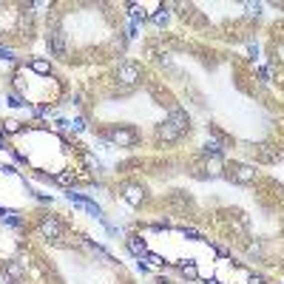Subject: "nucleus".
Instances as JSON below:
<instances>
[{
    "label": "nucleus",
    "mask_w": 284,
    "mask_h": 284,
    "mask_svg": "<svg viewBox=\"0 0 284 284\" xmlns=\"http://www.w3.org/2000/svg\"><path fill=\"white\" fill-rule=\"evenodd\" d=\"M190 128V116L182 111V108H170L168 116L156 125V142H179Z\"/></svg>",
    "instance_id": "1"
},
{
    "label": "nucleus",
    "mask_w": 284,
    "mask_h": 284,
    "mask_svg": "<svg viewBox=\"0 0 284 284\" xmlns=\"http://www.w3.org/2000/svg\"><path fill=\"white\" fill-rule=\"evenodd\" d=\"M102 140L108 145H114V148H134L136 142H140V134L134 131L131 125H111L106 134H102Z\"/></svg>",
    "instance_id": "2"
},
{
    "label": "nucleus",
    "mask_w": 284,
    "mask_h": 284,
    "mask_svg": "<svg viewBox=\"0 0 284 284\" xmlns=\"http://www.w3.org/2000/svg\"><path fill=\"white\" fill-rule=\"evenodd\" d=\"M114 82L120 88H136L142 82V68L134 60H122L114 71Z\"/></svg>",
    "instance_id": "3"
},
{
    "label": "nucleus",
    "mask_w": 284,
    "mask_h": 284,
    "mask_svg": "<svg viewBox=\"0 0 284 284\" xmlns=\"http://www.w3.org/2000/svg\"><path fill=\"white\" fill-rule=\"evenodd\" d=\"M37 230H40L43 239L60 242L62 233H66V228H62V222L57 219V216H52V213H40V219H37Z\"/></svg>",
    "instance_id": "4"
},
{
    "label": "nucleus",
    "mask_w": 284,
    "mask_h": 284,
    "mask_svg": "<svg viewBox=\"0 0 284 284\" xmlns=\"http://www.w3.org/2000/svg\"><path fill=\"white\" fill-rule=\"evenodd\" d=\"M48 48H52V54L54 57H60V60L68 57V40H66V32L60 28L57 20H54V26L48 28Z\"/></svg>",
    "instance_id": "5"
},
{
    "label": "nucleus",
    "mask_w": 284,
    "mask_h": 284,
    "mask_svg": "<svg viewBox=\"0 0 284 284\" xmlns=\"http://www.w3.org/2000/svg\"><path fill=\"white\" fill-rule=\"evenodd\" d=\"M120 194H122V199L131 204V208H142V204L148 202V190L142 185H136V182H122V185H120Z\"/></svg>",
    "instance_id": "6"
},
{
    "label": "nucleus",
    "mask_w": 284,
    "mask_h": 284,
    "mask_svg": "<svg viewBox=\"0 0 284 284\" xmlns=\"http://www.w3.org/2000/svg\"><path fill=\"white\" fill-rule=\"evenodd\" d=\"M224 176L239 185H250V182H256V168L253 165H224Z\"/></svg>",
    "instance_id": "7"
},
{
    "label": "nucleus",
    "mask_w": 284,
    "mask_h": 284,
    "mask_svg": "<svg viewBox=\"0 0 284 284\" xmlns=\"http://www.w3.org/2000/svg\"><path fill=\"white\" fill-rule=\"evenodd\" d=\"M0 273H3L6 284H23V278H26V270H23V264H20L18 258L3 262V264H0Z\"/></svg>",
    "instance_id": "8"
},
{
    "label": "nucleus",
    "mask_w": 284,
    "mask_h": 284,
    "mask_svg": "<svg viewBox=\"0 0 284 284\" xmlns=\"http://www.w3.org/2000/svg\"><path fill=\"white\" fill-rule=\"evenodd\" d=\"M125 248H128V253H131V256L142 258V256H145V253H148V242L142 239L140 233H131V236L125 239Z\"/></svg>",
    "instance_id": "9"
},
{
    "label": "nucleus",
    "mask_w": 284,
    "mask_h": 284,
    "mask_svg": "<svg viewBox=\"0 0 284 284\" xmlns=\"http://www.w3.org/2000/svg\"><path fill=\"white\" fill-rule=\"evenodd\" d=\"M18 34L23 37V40H32L34 37V26H32V12L23 9L18 18Z\"/></svg>",
    "instance_id": "10"
},
{
    "label": "nucleus",
    "mask_w": 284,
    "mask_h": 284,
    "mask_svg": "<svg viewBox=\"0 0 284 284\" xmlns=\"http://www.w3.org/2000/svg\"><path fill=\"white\" fill-rule=\"evenodd\" d=\"M176 267H179V273H182L185 282H199V267L194 264V258H179Z\"/></svg>",
    "instance_id": "11"
},
{
    "label": "nucleus",
    "mask_w": 284,
    "mask_h": 284,
    "mask_svg": "<svg viewBox=\"0 0 284 284\" xmlns=\"http://www.w3.org/2000/svg\"><path fill=\"white\" fill-rule=\"evenodd\" d=\"M54 185H62V188H68V190H74L77 174H74V170H57V174H54Z\"/></svg>",
    "instance_id": "12"
},
{
    "label": "nucleus",
    "mask_w": 284,
    "mask_h": 284,
    "mask_svg": "<svg viewBox=\"0 0 284 284\" xmlns=\"http://www.w3.org/2000/svg\"><path fill=\"white\" fill-rule=\"evenodd\" d=\"M28 68L34 71V74H40V77H48L52 74V62L43 60V57H34V60L28 62Z\"/></svg>",
    "instance_id": "13"
},
{
    "label": "nucleus",
    "mask_w": 284,
    "mask_h": 284,
    "mask_svg": "<svg viewBox=\"0 0 284 284\" xmlns=\"http://www.w3.org/2000/svg\"><path fill=\"white\" fill-rule=\"evenodd\" d=\"M128 12H131L134 23H145V20H148V12L142 9V6H136V3H131V6H128Z\"/></svg>",
    "instance_id": "14"
},
{
    "label": "nucleus",
    "mask_w": 284,
    "mask_h": 284,
    "mask_svg": "<svg viewBox=\"0 0 284 284\" xmlns=\"http://www.w3.org/2000/svg\"><path fill=\"white\" fill-rule=\"evenodd\" d=\"M0 131L9 134V136H12V134H20V131H23V122H18V120H6V122L0 125Z\"/></svg>",
    "instance_id": "15"
},
{
    "label": "nucleus",
    "mask_w": 284,
    "mask_h": 284,
    "mask_svg": "<svg viewBox=\"0 0 284 284\" xmlns=\"http://www.w3.org/2000/svg\"><path fill=\"white\" fill-rule=\"evenodd\" d=\"M3 102H6V106H12V108H23V106H26V100L20 97V94H14V91H9V94L3 97Z\"/></svg>",
    "instance_id": "16"
},
{
    "label": "nucleus",
    "mask_w": 284,
    "mask_h": 284,
    "mask_svg": "<svg viewBox=\"0 0 284 284\" xmlns=\"http://www.w3.org/2000/svg\"><path fill=\"white\" fill-rule=\"evenodd\" d=\"M151 20L156 23V26H168L170 14H168V9H160V12H154V14H151Z\"/></svg>",
    "instance_id": "17"
},
{
    "label": "nucleus",
    "mask_w": 284,
    "mask_h": 284,
    "mask_svg": "<svg viewBox=\"0 0 284 284\" xmlns=\"http://www.w3.org/2000/svg\"><path fill=\"white\" fill-rule=\"evenodd\" d=\"M0 222L3 224H9V228H23V219H20V216H14V213H6V216H3V219H0Z\"/></svg>",
    "instance_id": "18"
},
{
    "label": "nucleus",
    "mask_w": 284,
    "mask_h": 284,
    "mask_svg": "<svg viewBox=\"0 0 284 284\" xmlns=\"http://www.w3.org/2000/svg\"><path fill=\"white\" fill-rule=\"evenodd\" d=\"M244 12H248V18H258L262 14V3H244Z\"/></svg>",
    "instance_id": "19"
},
{
    "label": "nucleus",
    "mask_w": 284,
    "mask_h": 284,
    "mask_svg": "<svg viewBox=\"0 0 284 284\" xmlns=\"http://www.w3.org/2000/svg\"><path fill=\"white\" fill-rule=\"evenodd\" d=\"M142 258H145V262H151V264H156V267H162V264H165V258H162L160 253H151V250H148V253H145Z\"/></svg>",
    "instance_id": "20"
},
{
    "label": "nucleus",
    "mask_w": 284,
    "mask_h": 284,
    "mask_svg": "<svg viewBox=\"0 0 284 284\" xmlns=\"http://www.w3.org/2000/svg\"><path fill=\"white\" fill-rule=\"evenodd\" d=\"M71 131H86V116H77V120H74V122H71Z\"/></svg>",
    "instance_id": "21"
},
{
    "label": "nucleus",
    "mask_w": 284,
    "mask_h": 284,
    "mask_svg": "<svg viewBox=\"0 0 284 284\" xmlns=\"http://www.w3.org/2000/svg\"><path fill=\"white\" fill-rule=\"evenodd\" d=\"M0 60L12 62V60H14V52H12V48H6V46H0Z\"/></svg>",
    "instance_id": "22"
},
{
    "label": "nucleus",
    "mask_w": 284,
    "mask_h": 284,
    "mask_svg": "<svg viewBox=\"0 0 284 284\" xmlns=\"http://www.w3.org/2000/svg\"><path fill=\"white\" fill-rule=\"evenodd\" d=\"M210 248L216 250V256H219V258H228V256H230V250H228V248H222V244H210Z\"/></svg>",
    "instance_id": "23"
},
{
    "label": "nucleus",
    "mask_w": 284,
    "mask_h": 284,
    "mask_svg": "<svg viewBox=\"0 0 284 284\" xmlns=\"http://www.w3.org/2000/svg\"><path fill=\"white\" fill-rule=\"evenodd\" d=\"M57 128H60V131H71V122L68 120H57Z\"/></svg>",
    "instance_id": "24"
},
{
    "label": "nucleus",
    "mask_w": 284,
    "mask_h": 284,
    "mask_svg": "<svg viewBox=\"0 0 284 284\" xmlns=\"http://www.w3.org/2000/svg\"><path fill=\"white\" fill-rule=\"evenodd\" d=\"M258 77H262V82H267V80H270V71H267V68H258Z\"/></svg>",
    "instance_id": "25"
},
{
    "label": "nucleus",
    "mask_w": 284,
    "mask_h": 284,
    "mask_svg": "<svg viewBox=\"0 0 284 284\" xmlns=\"http://www.w3.org/2000/svg\"><path fill=\"white\" fill-rule=\"evenodd\" d=\"M0 170H3V174H18V170H14V165H0Z\"/></svg>",
    "instance_id": "26"
},
{
    "label": "nucleus",
    "mask_w": 284,
    "mask_h": 284,
    "mask_svg": "<svg viewBox=\"0 0 284 284\" xmlns=\"http://www.w3.org/2000/svg\"><path fill=\"white\" fill-rule=\"evenodd\" d=\"M12 154H14V160H18V162H28V156H23L20 151H12Z\"/></svg>",
    "instance_id": "27"
},
{
    "label": "nucleus",
    "mask_w": 284,
    "mask_h": 284,
    "mask_svg": "<svg viewBox=\"0 0 284 284\" xmlns=\"http://www.w3.org/2000/svg\"><path fill=\"white\" fill-rule=\"evenodd\" d=\"M3 148H6V134L0 131V151H3Z\"/></svg>",
    "instance_id": "28"
},
{
    "label": "nucleus",
    "mask_w": 284,
    "mask_h": 284,
    "mask_svg": "<svg viewBox=\"0 0 284 284\" xmlns=\"http://www.w3.org/2000/svg\"><path fill=\"white\" fill-rule=\"evenodd\" d=\"M154 284H170L168 278H154Z\"/></svg>",
    "instance_id": "29"
},
{
    "label": "nucleus",
    "mask_w": 284,
    "mask_h": 284,
    "mask_svg": "<svg viewBox=\"0 0 284 284\" xmlns=\"http://www.w3.org/2000/svg\"><path fill=\"white\" fill-rule=\"evenodd\" d=\"M6 213H9V210H6V208H0V219H3V216H6Z\"/></svg>",
    "instance_id": "30"
},
{
    "label": "nucleus",
    "mask_w": 284,
    "mask_h": 284,
    "mask_svg": "<svg viewBox=\"0 0 284 284\" xmlns=\"http://www.w3.org/2000/svg\"><path fill=\"white\" fill-rule=\"evenodd\" d=\"M204 284H219V282H216V278H208V282H204Z\"/></svg>",
    "instance_id": "31"
}]
</instances>
